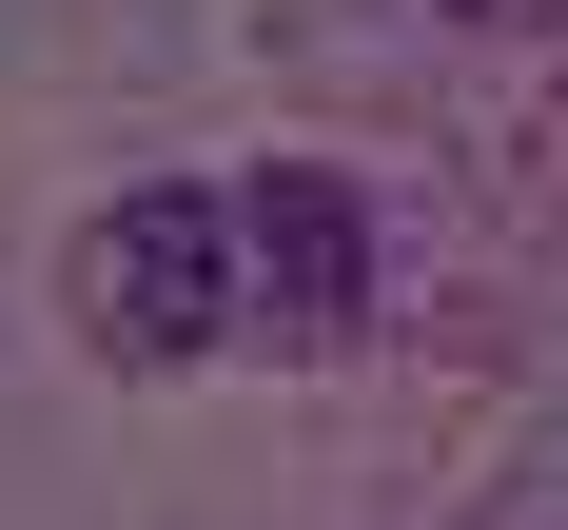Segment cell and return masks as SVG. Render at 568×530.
<instances>
[{
	"mask_svg": "<svg viewBox=\"0 0 568 530\" xmlns=\"http://www.w3.org/2000/svg\"><path fill=\"white\" fill-rule=\"evenodd\" d=\"M235 334H275V353H353L373 334V217H353V177L275 158L235 197Z\"/></svg>",
	"mask_w": 568,
	"mask_h": 530,
	"instance_id": "cell-2",
	"label": "cell"
},
{
	"mask_svg": "<svg viewBox=\"0 0 568 530\" xmlns=\"http://www.w3.org/2000/svg\"><path fill=\"white\" fill-rule=\"evenodd\" d=\"M490 530H568V491H510V511H490Z\"/></svg>",
	"mask_w": 568,
	"mask_h": 530,
	"instance_id": "cell-3",
	"label": "cell"
},
{
	"mask_svg": "<svg viewBox=\"0 0 568 530\" xmlns=\"http://www.w3.org/2000/svg\"><path fill=\"white\" fill-rule=\"evenodd\" d=\"M59 294H79V334L99 353H216L235 334V197H196V177H138V197H99L79 217V256H59Z\"/></svg>",
	"mask_w": 568,
	"mask_h": 530,
	"instance_id": "cell-1",
	"label": "cell"
}]
</instances>
